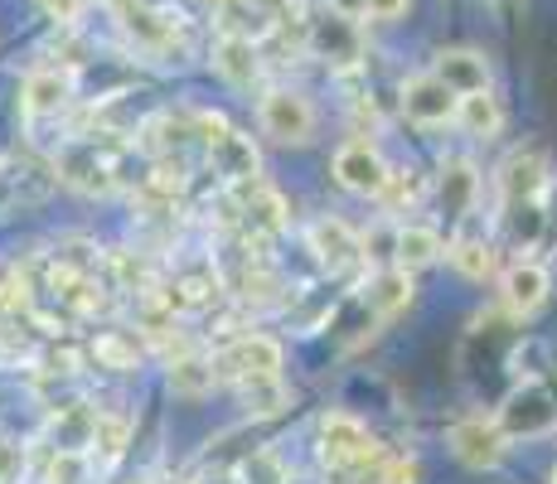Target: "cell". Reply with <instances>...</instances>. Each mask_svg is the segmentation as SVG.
I'll return each instance as SVG.
<instances>
[{"instance_id":"f546056e","label":"cell","mask_w":557,"mask_h":484,"mask_svg":"<svg viewBox=\"0 0 557 484\" xmlns=\"http://www.w3.org/2000/svg\"><path fill=\"white\" fill-rule=\"evenodd\" d=\"M20 480H25V446L0 436V484H20Z\"/></svg>"},{"instance_id":"cb8c5ba5","label":"cell","mask_w":557,"mask_h":484,"mask_svg":"<svg viewBox=\"0 0 557 484\" xmlns=\"http://www.w3.org/2000/svg\"><path fill=\"white\" fill-rule=\"evenodd\" d=\"M446 257H451V266L460 276H470V282H485V276L495 272V252H490V243L470 238V233H456V238L446 243Z\"/></svg>"},{"instance_id":"8fae6325","label":"cell","mask_w":557,"mask_h":484,"mask_svg":"<svg viewBox=\"0 0 557 484\" xmlns=\"http://www.w3.org/2000/svg\"><path fill=\"white\" fill-rule=\"evenodd\" d=\"M306 243H310L315 262L325 266L330 276H345V272H355V266L363 262V243L355 238V233H349V223H339V219H320V223H310Z\"/></svg>"},{"instance_id":"277c9868","label":"cell","mask_w":557,"mask_h":484,"mask_svg":"<svg viewBox=\"0 0 557 484\" xmlns=\"http://www.w3.org/2000/svg\"><path fill=\"white\" fill-rule=\"evenodd\" d=\"M257 122L276 146H306L315 136V107L296 88H272L257 107Z\"/></svg>"},{"instance_id":"7402d4cb","label":"cell","mask_w":557,"mask_h":484,"mask_svg":"<svg viewBox=\"0 0 557 484\" xmlns=\"http://www.w3.org/2000/svg\"><path fill=\"white\" fill-rule=\"evenodd\" d=\"M407 300H412V276H407V266H398V262L369 282V310L379 320H393L398 310H407Z\"/></svg>"},{"instance_id":"9c48e42d","label":"cell","mask_w":557,"mask_h":484,"mask_svg":"<svg viewBox=\"0 0 557 484\" xmlns=\"http://www.w3.org/2000/svg\"><path fill=\"white\" fill-rule=\"evenodd\" d=\"M233 194H238V213H243L252 238L257 233H262V238H276V233L292 228V209H286V199L267 185L262 175L248 179V185H233Z\"/></svg>"},{"instance_id":"9a60e30c","label":"cell","mask_w":557,"mask_h":484,"mask_svg":"<svg viewBox=\"0 0 557 484\" xmlns=\"http://www.w3.org/2000/svg\"><path fill=\"white\" fill-rule=\"evenodd\" d=\"M199 141L195 136V112H156L151 122L141 126V146L151 156H185V146Z\"/></svg>"},{"instance_id":"6da1fadb","label":"cell","mask_w":557,"mask_h":484,"mask_svg":"<svg viewBox=\"0 0 557 484\" xmlns=\"http://www.w3.org/2000/svg\"><path fill=\"white\" fill-rule=\"evenodd\" d=\"M53 170H59L63 185L83 194H116L126 185V141H116V132L73 136L53 156Z\"/></svg>"},{"instance_id":"4fadbf2b","label":"cell","mask_w":557,"mask_h":484,"mask_svg":"<svg viewBox=\"0 0 557 484\" xmlns=\"http://www.w3.org/2000/svg\"><path fill=\"white\" fill-rule=\"evenodd\" d=\"M499 296H505L509 315H533V310L548 300V266L539 262H513L505 276H499Z\"/></svg>"},{"instance_id":"5b68a950","label":"cell","mask_w":557,"mask_h":484,"mask_svg":"<svg viewBox=\"0 0 557 484\" xmlns=\"http://www.w3.org/2000/svg\"><path fill=\"white\" fill-rule=\"evenodd\" d=\"M219 383H257V378H282V344L267 335H243L213 359Z\"/></svg>"},{"instance_id":"7a4b0ae2","label":"cell","mask_w":557,"mask_h":484,"mask_svg":"<svg viewBox=\"0 0 557 484\" xmlns=\"http://www.w3.org/2000/svg\"><path fill=\"white\" fill-rule=\"evenodd\" d=\"M495 194H499V219L523 213V209H543V194H548V150L543 146L509 150L495 175Z\"/></svg>"},{"instance_id":"8d00e7d4","label":"cell","mask_w":557,"mask_h":484,"mask_svg":"<svg viewBox=\"0 0 557 484\" xmlns=\"http://www.w3.org/2000/svg\"><path fill=\"white\" fill-rule=\"evenodd\" d=\"M553 484H557V475H553Z\"/></svg>"},{"instance_id":"ac0fdd59","label":"cell","mask_w":557,"mask_h":484,"mask_svg":"<svg viewBox=\"0 0 557 484\" xmlns=\"http://www.w3.org/2000/svg\"><path fill=\"white\" fill-rule=\"evenodd\" d=\"M213 63H219V73H223L228 83H238V88H248L257 73H262V59H257V39L228 35V29H223L219 49H213Z\"/></svg>"},{"instance_id":"5bb4252c","label":"cell","mask_w":557,"mask_h":484,"mask_svg":"<svg viewBox=\"0 0 557 484\" xmlns=\"http://www.w3.org/2000/svg\"><path fill=\"white\" fill-rule=\"evenodd\" d=\"M306 39H310V49H315L320 59L339 63V69H355V63H359V29H355V20L335 15V10H330L325 20H315V25L306 29Z\"/></svg>"},{"instance_id":"83f0119b","label":"cell","mask_w":557,"mask_h":484,"mask_svg":"<svg viewBox=\"0 0 557 484\" xmlns=\"http://www.w3.org/2000/svg\"><path fill=\"white\" fill-rule=\"evenodd\" d=\"M422 194H426V185H422V175H417V170H393L388 185H383V194H379V203L388 213H403V209H412Z\"/></svg>"},{"instance_id":"d4e9b609","label":"cell","mask_w":557,"mask_h":484,"mask_svg":"<svg viewBox=\"0 0 557 484\" xmlns=\"http://www.w3.org/2000/svg\"><path fill=\"white\" fill-rule=\"evenodd\" d=\"M126 436H132V426H126V417H92V436H88V446H92V460L107 470V466H116L122 460V450H126Z\"/></svg>"},{"instance_id":"603a6c76","label":"cell","mask_w":557,"mask_h":484,"mask_svg":"<svg viewBox=\"0 0 557 484\" xmlns=\"http://www.w3.org/2000/svg\"><path fill=\"white\" fill-rule=\"evenodd\" d=\"M460 126H466L470 136H499V126H505V107H499L495 88H480V92H466L460 97Z\"/></svg>"},{"instance_id":"52a82bcc","label":"cell","mask_w":557,"mask_h":484,"mask_svg":"<svg viewBox=\"0 0 557 484\" xmlns=\"http://www.w3.org/2000/svg\"><path fill=\"white\" fill-rule=\"evenodd\" d=\"M388 160H383V150L373 141H363V136H355V141H345L335 150V179L345 185L349 194H363V199H379L383 185H388Z\"/></svg>"},{"instance_id":"ba28073f","label":"cell","mask_w":557,"mask_h":484,"mask_svg":"<svg viewBox=\"0 0 557 484\" xmlns=\"http://www.w3.org/2000/svg\"><path fill=\"white\" fill-rule=\"evenodd\" d=\"M451 450L460 466L470 470H495L509 450V432L499 426V417H466L451 426Z\"/></svg>"},{"instance_id":"e575fe53","label":"cell","mask_w":557,"mask_h":484,"mask_svg":"<svg viewBox=\"0 0 557 484\" xmlns=\"http://www.w3.org/2000/svg\"><path fill=\"white\" fill-rule=\"evenodd\" d=\"M209 5H213V10H233V5H238V0H209Z\"/></svg>"},{"instance_id":"3957f363","label":"cell","mask_w":557,"mask_h":484,"mask_svg":"<svg viewBox=\"0 0 557 484\" xmlns=\"http://www.w3.org/2000/svg\"><path fill=\"white\" fill-rule=\"evenodd\" d=\"M320 460L330 470H363L369 460H379L369 426L349 412H325L320 417Z\"/></svg>"},{"instance_id":"4dcf8cb0","label":"cell","mask_w":557,"mask_h":484,"mask_svg":"<svg viewBox=\"0 0 557 484\" xmlns=\"http://www.w3.org/2000/svg\"><path fill=\"white\" fill-rule=\"evenodd\" d=\"M417 480H422L417 460H383L379 470V484H417Z\"/></svg>"},{"instance_id":"d6a6232c","label":"cell","mask_w":557,"mask_h":484,"mask_svg":"<svg viewBox=\"0 0 557 484\" xmlns=\"http://www.w3.org/2000/svg\"><path fill=\"white\" fill-rule=\"evenodd\" d=\"M407 10V0H363V15L369 20H398Z\"/></svg>"},{"instance_id":"1f68e13d","label":"cell","mask_w":557,"mask_h":484,"mask_svg":"<svg viewBox=\"0 0 557 484\" xmlns=\"http://www.w3.org/2000/svg\"><path fill=\"white\" fill-rule=\"evenodd\" d=\"M88 5H92V0H45V10L59 20V25H78Z\"/></svg>"},{"instance_id":"f1b7e54d","label":"cell","mask_w":557,"mask_h":484,"mask_svg":"<svg viewBox=\"0 0 557 484\" xmlns=\"http://www.w3.org/2000/svg\"><path fill=\"white\" fill-rule=\"evenodd\" d=\"M238 484H292V475H286V466L272 450H252L238 470Z\"/></svg>"},{"instance_id":"ffe728a7","label":"cell","mask_w":557,"mask_h":484,"mask_svg":"<svg viewBox=\"0 0 557 484\" xmlns=\"http://www.w3.org/2000/svg\"><path fill=\"white\" fill-rule=\"evenodd\" d=\"M442 252H446V243H442L436 228H417V223H407V228H398V238H393V262L407 266V272L432 266Z\"/></svg>"},{"instance_id":"7c38bea8","label":"cell","mask_w":557,"mask_h":484,"mask_svg":"<svg viewBox=\"0 0 557 484\" xmlns=\"http://www.w3.org/2000/svg\"><path fill=\"white\" fill-rule=\"evenodd\" d=\"M499 426H505L509 436H519V432L539 436V432H548V426H557V407L543 387H519L505 402V412H499Z\"/></svg>"},{"instance_id":"2e32d148","label":"cell","mask_w":557,"mask_h":484,"mask_svg":"<svg viewBox=\"0 0 557 484\" xmlns=\"http://www.w3.org/2000/svg\"><path fill=\"white\" fill-rule=\"evenodd\" d=\"M432 73L451 83L460 97L490 88V63H485V53H475V49H442L432 63Z\"/></svg>"},{"instance_id":"836d02e7","label":"cell","mask_w":557,"mask_h":484,"mask_svg":"<svg viewBox=\"0 0 557 484\" xmlns=\"http://www.w3.org/2000/svg\"><path fill=\"white\" fill-rule=\"evenodd\" d=\"M325 5H330V10H335V15L355 20V25H359V20H369V15H363V0H325Z\"/></svg>"},{"instance_id":"44dd1931","label":"cell","mask_w":557,"mask_h":484,"mask_svg":"<svg viewBox=\"0 0 557 484\" xmlns=\"http://www.w3.org/2000/svg\"><path fill=\"white\" fill-rule=\"evenodd\" d=\"M49 194V175H39L35 165H0V213H10L20 203H39Z\"/></svg>"},{"instance_id":"8992f818","label":"cell","mask_w":557,"mask_h":484,"mask_svg":"<svg viewBox=\"0 0 557 484\" xmlns=\"http://www.w3.org/2000/svg\"><path fill=\"white\" fill-rule=\"evenodd\" d=\"M398 102H403V116L417 122V126H451L460 116V92L446 78H436V73H417V78H407Z\"/></svg>"},{"instance_id":"4316f807","label":"cell","mask_w":557,"mask_h":484,"mask_svg":"<svg viewBox=\"0 0 557 484\" xmlns=\"http://www.w3.org/2000/svg\"><path fill=\"white\" fill-rule=\"evenodd\" d=\"M92 353H98L102 369H116V373H132L136 363H141V349H136V339L116 335V330H107V335H98V344H92Z\"/></svg>"},{"instance_id":"d6986e66","label":"cell","mask_w":557,"mask_h":484,"mask_svg":"<svg viewBox=\"0 0 557 484\" xmlns=\"http://www.w3.org/2000/svg\"><path fill=\"white\" fill-rule=\"evenodd\" d=\"M442 209L451 213V219H466L470 209H475V194H480V175L470 160H446L442 165Z\"/></svg>"},{"instance_id":"e0dca14e","label":"cell","mask_w":557,"mask_h":484,"mask_svg":"<svg viewBox=\"0 0 557 484\" xmlns=\"http://www.w3.org/2000/svg\"><path fill=\"white\" fill-rule=\"evenodd\" d=\"M209 160L219 165V175L228 179V185H248V179H257V150H252L248 136L233 132V126L209 146Z\"/></svg>"},{"instance_id":"484cf974","label":"cell","mask_w":557,"mask_h":484,"mask_svg":"<svg viewBox=\"0 0 557 484\" xmlns=\"http://www.w3.org/2000/svg\"><path fill=\"white\" fill-rule=\"evenodd\" d=\"M219 383V373H213V359H199V353H185V359L170 363V387L185 397H199L209 393V387Z\"/></svg>"},{"instance_id":"d590c367","label":"cell","mask_w":557,"mask_h":484,"mask_svg":"<svg viewBox=\"0 0 557 484\" xmlns=\"http://www.w3.org/2000/svg\"><path fill=\"white\" fill-rule=\"evenodd\" d=\"M136 484H151V480H136Z\"/></svg>"},{"instance_id":"30bf717a","label":"cell","mask_w":557,"mask_h":484,"mask_svg":"<svg viewBox=\"0 0 557 484\" xmlns=\"http://www.w3.org/2000/svg\"><path fill=\"white\" fill-rule=\"evenodd\" d=\"M73 102V69H59V63H45L25 78L20 88V107H25V122H49L63 107Z\"/></svg>"}]
</instances>
